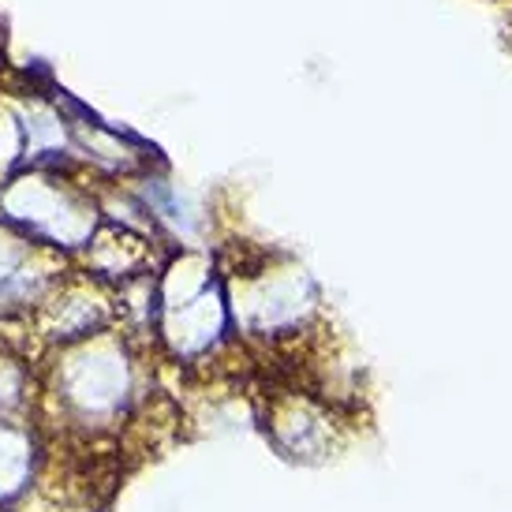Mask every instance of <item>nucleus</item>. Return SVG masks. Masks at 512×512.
Returning a JSON list of instances; mask_svg holds the SVG:
<instances>
[{
	"mask_svg": "<svg viewBox=\"0 0 512 512\" xmlns=\"http://www.w3.org/2000/svg\"><path fill=\"white\" fill-rule=\"evenodd\" d=\"M30 471V441L15 427H0V501L19 490V479Z\"/></svg>",
	"mask_w": 512,
	"mask_h": 512,
	"instance_id": "f257e3e1",
	"label": "nucleus"
}]
</instances>
